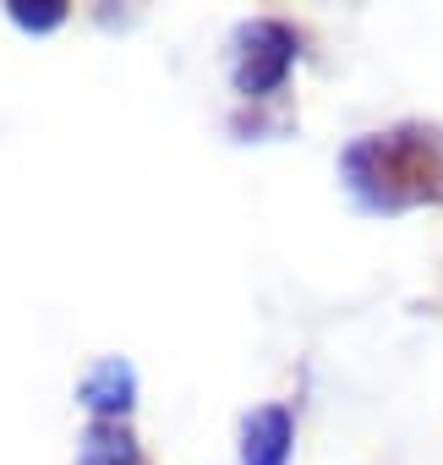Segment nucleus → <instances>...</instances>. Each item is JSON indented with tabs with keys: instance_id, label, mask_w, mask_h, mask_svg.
Here are the masks:
<instances>
[{
	"instance_id": "f257e3e1",
	"label": "nucleus",
	"mask_w": 443,
	"mask_h": 465,
	"mask_svg": "<svg viewBox=\"0 0 443 465\" xmlns=\"http://www.w3.org/2000/svg\"><path fill=\"white\" fill-rule=\"evenodd\" d=\"M340 181L367 213L443 203V137L427 126L367 132L340 153Z\"/></svg>"
},
{
	"instance_id": "f03ea898",
	"label": "nucleus",
	"mask_w": 443,
	"mask_h": 465,
	"mask_svg": "<svg viewBox=\"0 0 443 465\" xmlns=\"http://www.w3.org/2000/svg\"><path fill=\"white\" fill-rule=\"evenodd\" d=\"M296 55H301V39H296L290 23H280V17L241 23L236 39H231V83H236V94L252 99V104L269 99V94H280L290 83Z\"/></svg>"
},
{
	"instance_id": "7ed1b4c3",
	"label": "nucleus",
	"mask_w": 443,
	"mask_h": 465,
	"mask_svg": "<svg viewBox=\"0 0 443 465\" xmlns=\"http://www.w3.org/2000/svg\"><path fill=\"white\" fill-rule=\"evenodd\" d=\"M77 405L94 421H126L137 405V367L126 356H99L83 378H77Z\"/></svg>"
},
{
	"instance_id": "20e7f679",
	"label": "nucleus",
	"mask_w": 443,
	"mask_h": 465,
	"mask_svg": "<svg viewBox=\"0 0 443 465\" xmlns=\"http://www.w3.org/2000/svg\"><path fill=\"white\" fill-rule=\"evenodd\" d=\"M296 449V411L290 405H258L241 416V465H290Z\"/></svg>"
},
{
	"instance_id": "39448f33",
	"label": "nucleus",
	"mask_w": 443,
	"mask_h": 465,
	"mask_svg": "<svg viewBox=\"0 0 443 465\" xmlns=\"http://www.w3.org/2000/svg\"><path fill=\"white\" fill-rule=\"evenodd\" d=\"M77 465H137V438L126 421H88L77 443Z\"/></svg>"
},
{
	"instance_id": "423d86ee",
	"label": "nucleus",
	"mask_w": 443,
	"mask_h": 465,
	"mask_svg": "<svg viewBox=\"0 0 443 465\" xmlns=\"http://www.w3.org/2000/svg\"><path fill=\"white\" fill-rule=\"evenodd\" d=\"M6 17L23 34H50V28L66 23V6H61V0H6Z\"/></svg>"
}]
</instances>
